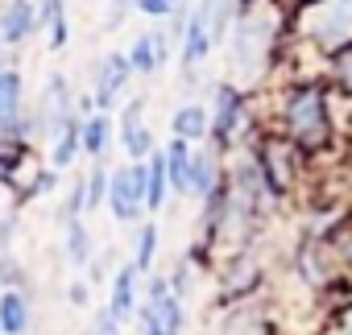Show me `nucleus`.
<instances>
[{"instance_id":"nucleus-3","label":"nucleus","mask_w":352,"mask_h":335,"mask_svg":"<svg viewBox=\"0 0 352 335\" xmlns=\"http://www.w3.org/2000/svg\"><path fill=\"white\" fill-rule=\"evenodd\" d=\"M108 207L120 224H133L145 211V165L141 161L108 174Z\"/></svg>"},{"instance_id":"nucleus-23","label":"nucleus","mask_w":352,"mask_h":335,"mask_svg":"<svg viewBox=\"0 0 352 335\" xmlns=\"http://www.w3.org/2000/svg\"><path fill=\"white\" fill-rule=\"evenodd\" d=\"M133 9L145 13V17H170L179 9V0H133Z\"/></svg>"},{"instance_id":"nucleus-21","label":"nucleus","mask_w":352,"mask_h":335,"mask_svg":"<svg viewBox=\"0 0 352 335\" xmlns=\"http://www.w3.org/2000/svg\"><path fill=\"white\" fill-rule=\"evenodd\" d=\"M153 257H157V228L145 224V228L137 232V257H133L137 273H149V269H153Z\"/></svg>"},{"instance_id":"nucleus-4","label":"nucleus","mask_w":352,"mask_h":335,"mask_svg":"<svg viewBox=\"0 0 352 335\" xmlns=\"http://www.w3.org/2000/svg\"><path fill=\"white\" fill-rule=\"evenodd\" d=\"M129 75H133L129 54H104V62L96 71V108L100 112H108L120 100V91L129 87Z\"/></svg>"},{"instance_id":"nucleus-25","label":"nucleus","mask_w":352,"mask_h":335,"mask_svg":"<svg viewBox=\"0 0 352 335\" xmlns=\"http://www.w3.org/2000/svg\"><path fill=\"white\" fill-rule=\"evenodd\" d=\"M129 9H133V0H112V9H108V17H104V30H116Z\"/></svg>"},{"instance_id":"nucleus-12","label":"nucleus","mask_w":352,"mask_h":335,"mask_svg":"<svg viewBox=\"0 0 352 335\" xmlns=\"http://www.w3.org/2000/svg\"><path fill=\"white\" fill-rule=\"evenodd\" d=\"M216 191H220V165H216V153L199 149V153H195V161H191V183H187V195L208 203Z\"/></svg>"},{"instance_id":"nucleus-27","label":"nucleus","mask_w":352,"mask_h":335,"mask_svg":"<svg viewBox=\"0 0 352 335\" xmlns=\"http://www.w3.org/2000/svg\"><path fill=\"white\" fill-rule=\"evenodd\" d=\"M348 335H352V314H348Z\"/></svg>"},{"instance_id":"nucleus-13","label":"nucleus","mask_w":352,"mask_h":335,"mask_svg":"<svg viewBox=\"0 0 352 335\" xmlns=\"http://www.w3.org/2000/svg\"><path fill=\"white\" fill-rule=\"evenodd\" d=\"M108 310H112V319H116V323L133 319V310H137V265H124V269L112 277V298H108Z\"/></svg>"},{"instance_id":"nucleus-24","label":"nucleus","mask_w":352,"mask_h":335,"mask_svg":"<svg viewBox=\"0 0 352 335\" xmlns=\"http://www.w3.org/2000/svg\"><path fill=\"white\" fill-rule=\"evenodd\" d=\"M91 335H120V323L112 319V310H100L91 319Z\"/></svg>"},{"instance_id":"nucleus-20","label":"nucleus","mask_w":352,"mask_h":335,"mask_svg":"<svg viewBox=\"0 0 352 335\" xmlns=\"http://www.w3.org/2000/svg\"><path fill=\"white\" fill-rule=\"evenodd\" d=\"M67 253H71V265H87V257H91V240H87L83 220H67Z\"/></svg>"},{"instance_id":"nucleus-14","label":"nucleus","mask_w":352,"mask_h":335,"mask_svg":"<svg viewBox=\"0 0 352 335\" xmlns=\"http://www.w3.org/2000/svg\"><path fill=\"white\" fill-rule=\"evenodd\" d=\"M79 116H67V120H58L54 128H50V137H54V149H50V157H54V170H67V165L75 161V153L83 149V141H79Z\"/></svg>"},{"instance_id":"nucleus-11","label":"nucleus","mask_w":352,"mask_h":335,"mask_svg":"<svg viewBox=\"0 0 352 335\" xmlns=\"http://www.w3.org/2000/svg\"><path fill=\"white\" fill-rule=\"evenodd\" d=\"M162 153H166V178H170V191L187 195V183H191V161H195V149H191V141L174 137V141H170Z\"/></svg>"},{"instance_id":"nucleus-2","label":"nucleus","mask_w":352,"mask_h":335,"mask_svg":"<svg viewBox=\"0 0 352 335\" xmlns=\"http://www.w3.org/2000/svg\"><path fill=\"white\" fill-rule=\"evenodd\" d=\"M274 34H278V13H270L265 5L253 0V9L236 21V38H232V62H236V71L261 67V58L274 46Z\"/></svg>"},{"instance_id":"nucleus-28","label":"nucleus","mask_w":352,"mask_h":335,"mask_svg":"<svg viewBox=\"0 0 352 335\" xmlns=\"http://www.w3.org/2000/svg\"><path fill=\"white\" fill-rule=\"evenodd\" d=\"M0 46H5V38H0Z\"/></svg>"},{"instance_id":"nucleus-26","label":"nucleus","mask_w":352,"mask_h":335,"mask_svg":"<svg viewBox=\"0 0 352 335\" xmlns=\"http://www.w3.org/2000/svg\"><path fill=\"white\" fill-rule=\"evenodd\" d=\"M71 302H75V306H83V302H87V290H83V286H79V281H75V286H71Z\"/></svg>"},{"instance_id":"nucleus-7","label":"nucleus","mask_w":352,"mask_h":335,"mask_svg":"<svg viewBox=\"0 0 352 335\" xmlns=\"http://www.w3.org/2000/svg\"><path fill=\"white\" fill-rule=\"evenodd\" d=\"M141 108H145V100H133V104L124 108V116H120V141H124V153H129L133 161H145V157L153 153V132L145 128Z\"/></svg>"},{"instance_id":"nucleus-15","label":"nucleus","mask_w":352,"mask_h":335,"mask_svg":"<svg viewBox=\"0 0 352 335\" xmlns=\"http://www.w3.org/2000/svg\"><path fill=\"white\" fill-rule=\"evenodd\" d=\"M79 141H83V153H87V157H104L108 145H112V116H108V112H91V116H83V124H79Z\"/></svg>"},{"instance_id":"nucleus-19","label":"nucleus","mask_w":352,"mask_h":335,"mask_svg":"<svg viewBox=\"0 0 352 335\" xmlns=\"http://www.w3.org/2000/svg\"><path fill=\"white\" fill-rule=\"evenodd\" d=\"M21 112V75L17 71H0V120Z\"/></svg>"},{"instance_id":"nucleus-6","label":"nucleus","mask_w":352,"mask_h":335,"mask_svg":"<svg viewBox=\"0 0 352 335\" xmlns=\"http://www.w3.org/2000/svg\"><path fill=\"white\" fill-rule=\"evenodd\" d=\"M38 25H42V17H38L34 0H9L5 13H0V38H5V46H21Z\"/></svg>"},{"instance_id":"nucleus-22","label":"nucleus","mask_w":352,"mask_h":335,"mask_svg":"<svg viewBox=\"0 0 352 335\" xmlns=\"http://www.w3.org/2000/svg\"><path fill=\"white\" fill-rule=\"evenodd\" d=\"M100 203H108V170H91V178H83V207L91 211V207H100Z\"/></svg>"},{"instance_id":"nucleus-5","label":"nucleus","mask_w":352,"mask_h":335,"mask_svg":"<svg viewBox=\"0 0 352 335\" xmlns=\"http://www.w3.org/2000/svg\"><path fill=\"white\" fill-rule=\"evenodd\" d=\"M241 120H245V95H241L232 83H220V87H216V120H212V137H216L220 145H228L232 132L241 128Z\"/></svg>"},{"instance_id":"nucleus-18","label":"nucleus","mask_w":352,"mask_h":335,"mask_svg":"<svg viewBox=\"0 0 352 335\" xmlns=\"http://www.w3.org/2000/svg\"><path fill=\"white\" fill-rule=\"evenodd\" d=\"M166 191H170V178H166V153H149L145 161V207H162L166 203Z\"/></svg>"},{"instance_id":"nucleus-8","label":"nucleus","mask_w":352,"mask_h":335,"mask_svg":"<svg viewBox=\"0 0 352 335\" xmlns=\"http://www.w3.org/2000/svg\"><path fill=\"white\" fill-rule=\"evenodd\" d=\"M141 331H145V335H179V331H183V302L174 298V294L149 302V306L141 310Z\"/></svg>"},{"instance_id":"nucleus-10","label":"nucleus","mask_w":352,"mask_h":335,"mask_svg":"<svg viewBox=\"0 0 352 335\" xmlns=\"http://www.w3.org/2000/svg\"><path fill=\"white\" fill-rule=\"evenodd\" d=\"M166 58H170V38H166L162 30H157V34H141V38L133 42V50H129V67H133L137 75L162 71Z\"/></svg>"},{"instance_id":"nucleus-16","label":"nucleus","mask_w":352,"mask_h":335,"mask_svg":"<svg viewBox=\"0 0 352 335\" xmlns=\"http://www.w3.org/2000/svg\"><path fill=\"white\" fill-rule=\"evenodd\" d=\"M170 128H174V137H183V141H204L212 132V120H208V112L199 104H183L179 112H174Z\"/></svg>"},{"instance_id":"nucleus-9","label":"nucleus","mask_w":352,"mask_h":335,"mask_svg":"<svg viewBox=\"0 0 352 335\" xmlns=\"http://www.w3.org/2000/svg\"><path fill=\"white\" fill-rule=\"evenodd\" d=\"M212 46H216V38H212L208 13L204 9L187 13V25H183V67H199L212 54Z\"/></svg>"},{"instance_id":"nucleus-1","label":"nucleus","mask_w":352,"mask_h":335,"mask_svg":"<svg viewBox=\"0 0 352 335\" xmlns=\"http://www.w3.org/2000/svg\"><path fill=\"white\" fill-rule=\"evenodd\" d=\"M286 132L302 145V149H319L327 141V128H331V116H327V95L319 87H294L286 95Z\"/></svg>"},{"instance_id":"nucleus-17","label":"nucleus","mask_w":352,"mask_h":335,"mask_svg":"<svg viewBox=\"0 0 352 335\" xmlns=\"http://www.w3.org/2000/svg\"><path fill=\"white\" fill-rule=\"evenodd\" d=\"M30 327V302L9 290V294H0V335H25Z\"/></svg>"}]
</instances>
